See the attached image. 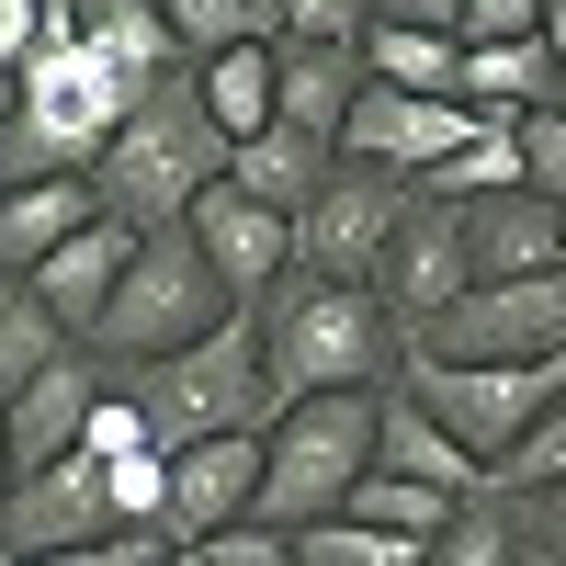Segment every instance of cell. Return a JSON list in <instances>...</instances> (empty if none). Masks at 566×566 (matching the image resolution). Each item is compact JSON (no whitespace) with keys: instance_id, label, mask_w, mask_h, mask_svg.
<instances>
[{"instance_id":"1f68e13d","label":"cell","mask_w":566,"mask_h":566,"mask_svg":"<svg viewBox=\"0 0 566 566\" xmlns=\"http://www.w3.org/2000/svg\"><path fill=\"white\" fill-rule=\"evenodd\" d=\"M510 148H522V193L566 205V103L555 114H510Z\"/></svg>"},{"instance_id":"d590c367","label":"cell","mask_w":566,"mask_h":566,"mask_svg":"<svg viewBox=\"0 0 566 566\" xmlns=\"http://www.w3.org/2000/svg\"><path fill=\"white\" fill-rule=\"evenodd\" d=\"M205 566H295V533H261V522H239V533H216V544H193Z\"/></svg>"},{"instance_id":"f35d334b","label":"cell","mask_w":566,"mask_h":566,"mask_svg":"<svg viewBox=\"0 0 566 566\" xmlns=\"http://www.w3.org/2000/svg\"><path fill=\"white\" fill-rule=\"evenodd\" d=\"M374 23H419V34H453L464 45V0H374Z\"/></svg>"},{"instance_id":"60d3db41","label":"cell","mask_w":566,"mask_h":566,"mask_svg":"<svg viewBox=\"0 0 566 566\" xmlns=\"http://www.w3.org/2000/svg\"><path fill=\"white\" fill-rule=\"evenodd\" d=\"M510 566H566V555H555V544H533V533H522V555H510Z\"/></svg>"},{"instance_id":"6da1fadb","label":"cell","mask_w":566,"mask_h":566,"mask_svg":"<svg viewBox=\"0 0 566 566\" xmlns=\"http://www.w3.org/2000/svg\"><path fill=\"white\" fill-rule=\"evenodd\" d=\"M261 317V363H272V397L295 408V397H352V386H397V317L363 295V283H328V272H283L272 295L250 306Z\"/></svg>"},{"instance_id":"9c48e42d","label":"cell","mask_w":566,"mask_h":566,"mask_svg":"<svg viewBox=\"0 0 566 566\" xmlns=\"http://www.w3.org/2000/svg\"><path fill=\"white\" fill-rule=\"evenodd\" d=\"M397 227H408V181H397V170L340 159V170L317 181V205L295 216V261H306V272H328V283H363V295H374V261H386Z\"/></svg>"},{"instance_id":"4fadbf2b","label":"cell","mask_w":566,"mask_h":566,"mask_svg":"<svg viewBox=\"0 0 566 566\" xmlns=\"http://www.w3.org/2000/svg\"><path fill=\"white\" fill-rule=\"evenodd\" d=\"M125 386V363H103V352H57V363H45L34 374V386H12V397H0V419H12V464H23V476H34V464H57V453H80L91 442V419H103V397Z\"/></svg>"},{"instance_id":"b9f144b4","label":"cell","mask_w":566,"mask_h":566,"mask_svg":"<svg viewBox=\"0 0 566 566\" xmlns=\"http://www.w3.org/2000/svg\"><path fill=\"white\" fill-rule=\"evenodd\" d=\"M12 476H23V464H12V419H0V499H12Z\"/></svg>"},{"instance_id":"8fae6325","label":"cell","mask_w":566,"mask_h":566,"mask_svg":"<svg viewBox=\"0 0 566 566\" xmlns=\"http://www.w3.org/2000/svg\"><path fill=\"white\" fill-rule=\"evenodd\" d=\"M464 283H476V261H464V216L408 193V227L386 239V261H374V306L397 317V340H419V328H431Z\"/></svg>"},{"instance_id":"4316f807","label":"cell","mask_w":566,"mask_h":566,"mask_svg":"<svg viewBox=\"0 0 566 566\" xmlns=\"http://www.w3.org/2000/svg\"><path fill=\"white\" fill-rule=\"evenodd\" d=\"M159 23L181 34V57L205 69V57H227V45H272L283 12H272V0H159Z\"/></svg>"},{"instance_id":"83f0119b","label":"cell","mask_w":566,"mask_h":566,"mask_svg":"<svg viewBox=\"0 0 566 566\" xmlns=\"http://www.w3.org/2000/svg\"><path fill=\"white\" fill-rule=\"evenodd\" d=\"M464 499H442V488H419V476H386V464H363V488H352V522H374V533H408V544H431L442 522H453Z\"/></svg>"},{"instance_id":"52a82bcc","label":"cell","mask_w":566,"mask_h":566,"mask_svg":"<svg viewBox=\"0 0 566 566\" xmlns=\"http://www.w3.org/2000/svg\"><path fill=\"white\" fill-rule=\"evenodd\" d=\"M397 386L431 408L476 464H499V453H510V442H522L533 419L566 397V352H555V363H431V352H408V363H397Z\"/></svg>"},{"instance_id":"d4e9b609","label":"cell","mask_w":566,"mask_h":566,"mask_svg":"<svg viewBox=\"0 0 566 566\" xmlns=\"http://www.w3.org/2000/svg\"><path fill=\"white\" fill-rule=\"evenodd\" d=\"M363 69L386 80V91H431V103H464V45H453V34L374 23V34H363Z\"/></svg>"},{"instance_id":"ffe728a7","label":"cell","mask_w":566,"mask_h":566,"mask_svg":"<svg viewBox=\"0 0 566 566\" xmlns=\"http://www.w3.org/2000/svg\"><path fill=\"white\" fill-rule=\"evenodd\" d=\"M136 239H148V227H125V216H91L80 239H69L57 261H34L23 283H34V295H45V306H57V317L80 328V340H91V317L114 306V283H125V261H136Z\"/></svg>"},{"instance_id":"5b68a950","label":"cell","mask_w":566,"mask_h":566,"mask_svg":"<svg viewBox=\"0 0 566 566\" xmlns=\"http://www.w3.org/2000/svg\"><path fill=\"white\" fill-rule=\"evenodd\" d=\"M363 464H374V386L272 408V431H261V510H250V522L261 533L340 522L352 488H363Z\"/></svg>"},{"instance_id":"44dd1931","label":"cell","mask_w":566,"mask_h":566,"mask_svg":"<svg viewBox=\"0 0 566 566\" xmlns=\"http://www.w3.org/2000/svg\"><path fill=\"white\" fill-rule=\"evenodd\" d=\"M328 170H340V148H328V136H295V125H261L250 148H227V181H239L250 205H272V216H306Z\"/></svg>"},{"instance_id":"ee69618b","label":"cell","mask_w":566,"mask_h":566,"mask_svg":"<svg viewBox=\"0 0 566 566\" xmlns=\"http://www.w3.org/2000/svg\"><path fill=\"white\" fill-rule=\"evenodd\" d=\"M170 566H205V555H193V544H170Z\"/></svg>"},{"instance_id":"836d02e7","label":"cell","mask_w":566,"mask_h":566,"mask_svg":"<svg viewBox=\"0 0 566 566\" xmlns=\"http://www.w3.org/2000/svg\"><path fill=\"white\" fill-rule=\"evenodd\" d=\"M57 23H69V0H0V69L23 80V69H34V45L57 34Z\"/></svg>"},{"instance_id":"7a4b0ae2","label":"cell","mask_w":566,"mask_h":566,"mask_svg":"<svg viewBox=\"0 0 566 566\" xmlns=\"http://www.w3.org/2000/svg\"><path fill=\"white\" fill-rule=\"evenodd\" d=\"M148 103L103 45H91L80 23H57L34 45V69H23V103L12 125H0V181H57V170H91L114 148V125Z\"/></svg>"},{"instance_id":"e0dca14e","label":"cell","mask_w":566,"mask_h":566,"mask_svg":"<svg viewBox=\"0 0 566 566\" xmlns=\"http://www.w3.org/2000/svg\"><path fill=\"white\" fill-rule=\"evenodd\" d=\"M363 45H295V34H272V91H283V114L272 125H295V136H328L340 148V125L363 103Z\"/></svg>"},{"instance_id":"d6986e66","label":"cell","mask_w":566,"mask_h":566,"mask_svg":"<svg viewBox=\"0 0 566 566\" xmlns=\"http://www.w3.org/2000/svg\"><path fill=\"white\" fill-rule=\"evenodd\" d=\"M453 216H464V261H476V283L555 272L566 261V216L544 193H488V205H453Z\"/></svg>"},{"instance_id":"ba28073f","label":"cell","mask_w":566,"mask_h":566,"mask_svg":"<svg viewBox=\"0 0 566 566\" xmlns=\"http://www.w3.org/2000/svg\"><path fill=\"white\" fill-rule=\"evenodd\" d=\"M408 352H431V363H555L566 352V261L510 272V283H464Z\"/></svg>"},{"instance_id":"9a60e30c","label":"cell","mask_w":566,"mask_h":566,"mask_svg":"<svg viewBox=\"0 0 566 566\" xmlns=\"http://www.w3.org/2000/svg\"><path fill=\"white\" fill-rule=\"evenodd\" d=\"M181 227H193V250L216 261V283H227V295H239V306H261L272 283L295 272V216H272V205H250L239 181H205V205L181 216Z\"/></svg>"},{"instance_id":"7c38bea8","label":"cell","mask_w":566,"mask_h":566,"mask_svg":"<svg viewBox=\"0 0 566 566\" xmlns=\"http://www.w3.org/2000/svg\"><path fill=\"white\" fill-rule=\"evenodd\" d=\"M464 136H476V103H431V91H386V80H363V103H352V125H340V159L419 181V170H442Z\"/></svg>"},{"instance_id":"8d00e7d4","label":"cell","mask_w":566,"mask_h":566,"mask_svg":"<svg viewBox=\"0 0 566 566\" xmlns=\"http://www.w3.org/2000/svg\"><path fill=\"white\" fill-rule=\"evenodd\" d=\"M23 566H170L159 533H114V544H80V555H23Z\"/></svg>"},{"instance_id":"8992f818","label":"cell","mask_w":566,"mask_h":566,"mask_svg":"<svg viewBox=\"0 0 566 566\" xmlns=\"http://www.w3.org/2000/svg\"><path fill=\"white\" fill-rule=\"evenodd\" d=\"M239 306L216 283V261L193 250V227H148V239H136V261H125V283H114V306L91 317V352L103 363H170V352H193L205 328Z\"/></svg>"},{"instance_id":"bcb514c9","label":"cell","mask_w":566,"mask_h":566,"mask_svg":"<svg viewBox=\"0 0 566 566\" xmlns=\"http://www.w3.org/2000/svg\"><path fill=\"white\" fill-rule=\"evenodd\" d=\"M0 566H12V555H0Z\"/></svg>"},{"instance_id":"f546056e","label":"cell","mask_w":566,"mask_h":566,"mask_svg":"<svg viewBox=\"0 0 566 566\" xmlns=\"http://www.w3.org/2000/svg\"><path fill=\"white\" fill-rule=\"evenodd\" d=\"M419 555H431V544L374 533V522H352V510H340V522H306V533H295V566H419Z\"/></svg>"},{"instance_id":"484cf974","label":"cell","mask_w":566,"mask_h":566,"mask_svg":"<svg viewBox=\"0 0 566 566\" xmlns=\"http://www.w3.org/2000/svg\"><path fill=\"white\" fill-rule=\"evenodd\" d=\"M57 352H80V328L45 306L34 283H0V397H12V386H34V374L57 363Z\"/></svg>"},{"instance_id":"ab89813d","label":"cell","mask_w":566,"mask_h":566,"mask_svg":"<svg viewBox=\"0 0 566 566\" xmlns=\"http://www.w3.org/2000/svg\"><path fill=\"white\" fill-rule=\"evenodd\" d=\"M544 57L566 69V0H544Z\"/></svg>"},{"instance_id":"cb8c5ba5","label":"cell","mask_w":566,"mask_h":566,"mask_svg":"<svg viewBox=\"0 0 566 566\" xmlns=\"http://www.w3.org/2000/svg\"><path fill=\"white\" fill-rule=\"evenodd\" d=\"M193 91H205V125L227 136V148H250V136L283 114V91H272V45H227V57H205Z\"/></svg>"},{"instance_id":"3957f363","label":"cell","mask_w":566,"mask_h":566,"mask_svg":"<svg viewBox=\"0 0 566 566\" xmlns=\"http://www.w3.org/2000/svg\"><path fill=\"white\" fill-rule=\"evenodd\" d=\"M205 181H227V136L205 125L193 69H170L148 103L114 125V148L91 159V193H103V216H125V227H181L205 205Z\"/></svg>"},{"instance_id":"5bb4252c","label":"cell","mask_w":566,"mask_h":566,"mask_svg":"<svg viewBox=\"0 0 566 566\" xmlns=\"http://www.w3.org/2000/svg\"><path fill=\"white\" fill-rule=\"evenodd\" d=\"M261 510V431H216V442H181L170 453V544H216Z\"/></svg>"},{"instance_id":"4dcf8cb0","label":"cell","mask_w":566,"mask_h":566,"mask_svg":"<svg viewBox=\"0 0 566 566\" xmlns=\"http://www.w3.org/2000/svg\"><path fill=\"white\" fill-rule=\"evenodd\" d=\"M555 476H566V397H555V408L533 419V431H522V442H510V453L488 464V499H533V488H555Z\"/></svg>"},{"instance_id":"d6a6232c","label":"cell","mask_w":566,"mask_h":566,"mask_svg":"<svg viewBox=\"0 0 566 566\" xmlns=\"http://www.w3.org/2000/svg\"><path fill=\"white\" fill-rule=\"evenodd\" d=\"M272 34H295V45H363L374 34V0H272Z\"/></svg>"},{"instance_id":"603a6c76","label":"cell","mask_w":566,"mask_h":566,"mask_svg":"<svg viewBox=\"0 0 566 566\" xmlns=\"http://www.w3.org/2000/svg\"><path fill=\"white\" fill-rule=\"evenodd\" d=\"M464 103H476V114H555L566 103V69L544 57V34H522V45H464Z\"/></svg>"},{"instance_id":"7bdbcfd3","label":"cell","mask_w":566,"mask_h":566,"mask_svg":"<svg viewBox=\"0 0 566 566\" xmlns=\"http://www.w3.org/2000/svg\"><path fill=\"white\" fill-rule=\"evenodd\" d=\"M12 103H23V80H12V69H0V125H12Z\"/></svg>"},{"instance_id":"e575fe53","label":"cell","mask_w":566,"mask_h":566,"mask_svg":"<svg viewBox=\"0 0 566 566\" xmlns=\"http://www.w3.org/2000/svg\"><path fill=\"white\" fill-rule=\"evenodd\" d=\"M544 34V0H464V45H522Z\"/></svg>"},{"instance_id":"74e56055","label":"cell","mask_w":566,"mask_h":566,"mask_svg":"<svg viewBox=\"0 0 566 566\" xmlns=\"http://www.w3.org/2000/svg\"><path fill=\"white\" fill-rule=\"evenodd\" d=\"M510 522H522L533 544H555V555H566V476H555V488H533V499H510Z\"/></svg>"},{"instance_id":"30bf717a","label":"cell","mask_w":566,"mask_h":566,"mask_svg":"<svg viewBox=\"0 0 566 566\" xmlns=\"http://www.w3.org/2000/svg\"><path fill=\"white\" fill-rule=\"evenodd\" d=\"M114 476L91 453H57L34 464V476H12V499H0V555H80V544H114Z\"/></svg>"},{"instance_id":"7402d4cb","label":"cell","mask_w":566,"mask_h":566,"mask_svg":"<svg viewBox=\"0 0 566 566\" xmlns=\"http://www.w3.org/2000/svg\"><path fill=\"white\" fill-rule=\"evenodd\" d=\"M69 23L103 45V57H114L136 91H159L170 69H193V57H181V34L159 23V0H69Z\"/></svg>"},{"instance_id":"277c9868","label":"cell","mask_w":566,"mask_h":566,"mask_svg":"<svg viewBox=\"0 0 566 566\" xmlns=\"http://www.w3.org/2000/svg\"><path fill=\"white\" fill-rule=\"evenodd\" d=\"M125 386H136V408H148L159 453L216 442V431H272V408H283V397H272V363H261V317H250V306H227L193 352L136 363Z\"/></svg>"},{"instance_id":"f6af8a7d","label":"cell","mask_w":566,"mask_h":566,"mask_svg":"<svg viewBox=\"0 0 566 566\" xmlns=\"http://www.w3.org/2000/svg\"><path fill=\"white\" fill-rule=\"evenodd\" d=\"M0 193H12V181H0Z\"/></svg>"},{"instance_id":"f1b7e54d","label":"cell","mask_w":566,"mask_h":566,"mask_svg":"<svg viewBox=\"0 0 566 566\" xmlns=\"http://www.w3.org/2000/svg\"><path fill=\"white\" fill-rule=\"evenodd\" d=\"M510 555H522V522H510V499H464L453 522L431 533V555H419V566H510Z\"/></svg>"},{"instance_id":"2e32d148","label":"cell","mask_w":566,"mask_h":566,"mask_svg":"<svg viewBox=\"0 0 566 566\" xmlns=\"http://www.w3.org/2000/svg\"><path fill=\"white\" fill-rule=\"evenodd\" d=\"M374 464L386 476H419V488H442V499H488V464L464 453L431 408H419L408 386H374Z\"/></svg>"},{"instance_id":"ac0fdd59","label":"cell","mask_w":566,"mask_h":566,"mask_svg":"<svg viewBox=\"0 0 566 566\" xmlns=\"http://www.w3.org/2000/svg\"><path fill=\"white\" fill-rule=\"evenodd\" d=\"M103 216V193H91V170H57V181H12L0 193V283H23L34 261H57L80 227Z\"/></svg>"}]
</instances>
